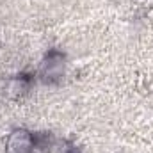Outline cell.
Wrapping results in <instances>:
<instances>
[{"label":"cell","instance_id":"1","mask_svg":"<svg viewBox=\"0 0 153 153\" xmlns=\"http://www.w3.org/2000/svg\"><path fill=\"white\" fill-rule=\"evenodd\" d=\"M36 137L25 128H14L5 141V153H34Z\"/></svg>","mask_w":153,"mask_h":153},{"label":"cell","instance_id":"2","mask_svg":"<svg viewBox=\"0 0 153 153\" xmlns=\"http://www.w3.org/2000/svg\"><path fill=\"white\" fill-rule=\"evenodd\" d=\"M41 75L46 82H53L59 80L64 75V57L59 52H52L48 53V57L45 59L43 66H41Z\"/></svg>","mask_w":153,"mask_h":153},{"label":"cell","instance_id":"3","mask_svg":"<svg viewBox=\"0 0 153 153\" xmlns=\"http://www.w3.org/2000/svg\"><path fill=\"white\" fill-rule=\"evenodd\" d=\"M7 94L9 96H22L25 91H29V80L25 76H16V78H11L9 84H7Z\"/></svg>","mask_w":153,"mask_h":153}]
</instances>
